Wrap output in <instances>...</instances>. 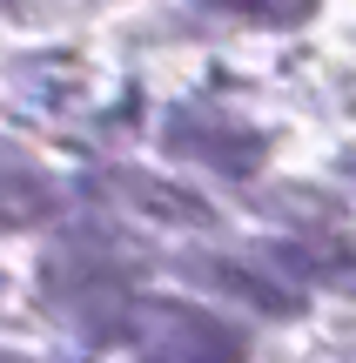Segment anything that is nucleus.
<instances>
[{
  "label": "nucleus",
  "instance_id": "obj_8",
  "mask_svg": "<svg viewBox=\"0 0 356 363\" xmlns=\"http://www.w3.org/2000/svg\"><path fill=\"white\" fill-rule=\"evenodd\" d=\"M343 175H350V182H356V148H343Z\"/></svg>",
  "mask_w": 356,
  "mask_h": 363
},
{
  "label": "nucleus",
  "instance_id": "obj_1",
  "mask_svg": "<svg viewBox=\"0 0 356 363\" xmlns=\"http://www.w3.org/2000/svg\"><path fill=\"white\" fill-rule=\"evenodd\" d=\"M121 337L142 350V363H242L236 323L195 310V303H175V296L128 303V330Z\"/></svg>",
  "mask_w": 356,
  "mask_h": 363
},
{
  "label": "nucleus",
  "instance_id": "obj_4",
  "mask_svg": "<svg viewBox=\"0 0 356 363\" xmlns=\"http://www.w3.org/2000/svg\"><path fill=\"white\" fill-rule=\"evenodd\" d=\"M108 189H128V202L142 208V216H161V222H215L209 202H195L188 189L155 182V175H142V169H115V175H108Z\"/></svg>",
  "mask_w": 356,
  "mask_h": 363
},
{
  "label": "nucleus",
  "instance_id": "obj_9",
  "mask_svg": "<svg viewBox=\"0 0 356 363\" xmlns=\"http://www.w3.org/2000/svg\"><path fill=\"white\" fill-rule=\"evenodd\" d=\"M0 363H27V357H21V350H7V343H0Z\"/></svg>",
  "mask_w": 356,
  "mask_h": 363
},
{
  "label": "nucleus",
  "instance_id": "obj_7",
  "mask_svg": "<svg viewBox=\"0 0 356 363\" xmlns=\"http://www.w3.org/2000/svg\"><path fill=\"white\" fill-rule=\"evenodd\" d=\"M209 7L222 13H249V21H269V27H296L316 0H209Z\"/></svg>",
  "mask_w": 356,
  "mask_h": 363
},
{
  "label": "nucleus",
  "instance_id": "obj_2",
  "mask_svg": "<svg viewBox=\"0 0 356 363\" xmlns=\"http://www.w3.org/2000/svg\"><path fill=\"white\" fill-rule=\"evenodd\" d=\"M161 142L182 162H202V169H215V175H255L263 169V128L229 121V115H215V108H168Z\"/></svg>",
  "mask_w": 356,
  "mask_h": 363
},
{
  "label": "nucleus",
  "instance_id": "obj_5",
  "mask_svg": "<svg viewBox=\"0 0 356 363\" xmlns=\"http://www.w3.org/2000/svg\"><path fill=\"white\" fill-rule=\"evenodd\" d=\"M269 256L282 269H303L316 283H330V289H356V249H343V242H269Z\"/></svg>",
  "mask_w": 356,
  "mask_h": 363
},
{
  "label": "nucleus",
  "instance_id": "obj_6",
  "mask_svg": "<svg viewBox=\"0 0 356 363\" xmlns=\"http://www.w3.org/2000/svg\"><path fill=\"white\" fill-rule=\"evenodd\" d=\"M54 208V189L40 182L34 169H21V162H0V229H21V222L47 216Z\"/></svg>",
  "mask_w": 356,
  "mask_h": 363
},
{
  "label": "nucleus",
  "instance_id": "obj_3",
  "mask_svg": "<svg viewBox=\"0 0 356 363\" xmlns=\"http://www.w3.org/2000/svg\"><path fill=\"white\" fill-rule=\"evenodd\" d=\"M182 269L195 276L202 289L236 296V303H249V310H263V316H282V323H289V316H303V289L282 283V276H269L263 256H255V262H242V256H188Z\"/></svg>",
  "mask_w": 356,
  "mask_h": 363
}]
</instances>
